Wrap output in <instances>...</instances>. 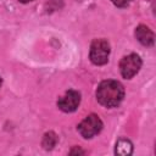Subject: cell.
Masks as SVG:
<instances>
[{"mask_svg": "<svg viewBox=\"0 0 156 156\" xmlns=\"http://www.w3.org/2000/svg\"><path fill=\"white\" fill-rule=\"evenodd\" d=\"M124 98L123 85L112 79L102 80L96 89V99L105 107H116L118 106Z\"/></svg>", "mask_w": 156, "mask_h": 156, "instance_id": "obj_1", "label": "cell"}, {"mask_svg": "<svg viewBox=\"0 0 156 156\" xmlns=\"http://www.w3.org/2000/svg\"><path fill=\"white\" fill-rule=\"evenodd\" d=\"M110 56V44L105 39H95L90 45L89 57L90 61L96 66L107 63Z\"/></svg>", "mask_w": 156, "mask_h": 156, "instance_id": "obj_2", "label": "cell"}, {"mask_svg": "<svg viewBox=\"0 0 156 156\" xmlns=\"http://www.w3.org/2000/svg\"><path fill=\"white\" fill-rule=\"evenodd\" d=\"M102 121L100 119V117L98 115H89L87 116L79 124H78V132L80 133V135L85 139H90L93 136H95L96 134H99L102 129Z\"/></svg>", "mask_w": 156, "mask_h": 156, "instance_id": "obj_3", "label": "cell"}, {"mask_svg": "<svg viewBox=\"0 0 156 156\" xmlns=\"http://www.w3.org/2000/svg\"><path fill=\"white\" fill-rule=\"evenodd\" d=\"M141 63V58L136 54H129L124 56L119 62V71L122 77L126 79H130L132 77H134L139 72Z\"/></svg>", "mask_w": 156, "mask_h": 156, "instance_id": "obj_4", "label": "cell"}, {"mask_svg": "<svg viewBox=\"0 0 156 156\" xmlns=\"http://www.w3.org/2000/svg\"><path fill=\"white\" fill-rule=\"evenodd\" d=\"M80 104V93L77 90H67L58 100L57 106L63 112H73Z\"/></svg>", "mask_w": 156, "mask_h": 156, "instance_id": "obj_5", "label": "cell"}, {"mask_svg": "<svg viewBox=\"0 0 156 156\" xmlns=\"http://www.w3.org/2000/svg\"><path fill=\"white\" fill-rule=\"evenodd\" d=\"M135 38L138 39L139 43H141L143 45L145 46H152L154 45V41H155V35L152 33V30L144 26V24H140L135 28Z\"/></svg>", "mask_w": 156, "mask_h": 156, "instance_id": "obj_6", "label": "cell"}, {"mask_svg": "<svg viewBox=\"0 0 156 156\" xmlns=\"http://www.w3.org/2000/svg\"><path fill=\"white\" fill-rule=\"evenodd\" d=\"M115 152L117 155H123V156H128L133 152V144L128 140V139H119L116 144V149H115Z\"/></svg>", "mask_w": 156, "mask_h": 156, "instance_id": "obj_7", "label": "cell"}, {"mask_svg": "<svg viewBox=\"0 0 156 156\" xmlns=\"http://www.w3.org/2000/svg\"><path fill=\"white\" fill-rule=\"evenodd\" d=\"M113 5H116L117 7H126L128 6L133 0H110Z\"/></svg>", "mask_w": 156, "mask_h": 156, "instance_id": "obj_8", "label": "cell"}, {"mask_svg": "<svg viewBox=\"0 0 156 156\" xmlns=\"http://www.w3.org/2000/svg\"><path fill=\"white\" fill-rule=\"evenodd\" d=\"M18 1H21V2H30V1H33V0H18Z\"/></svg>", "mask_w": 156, "mask_h": 156, "instance_id": "obj_9", "label": "cell"}, {"mask_svg": "<svg viewBox=\"0 0 156 156\" xmlns=\"http://www.w3.org/2000/svg\"><path fill=\"white\" fill-rule=\"evenodd\" d=\"M1 84H2V79H1V77H0V87H1Z\"/></svg>", "mask_w": 156, "mask_h": 156, "instance_id": "obj_10", "label": "cell"}]
</instances>
